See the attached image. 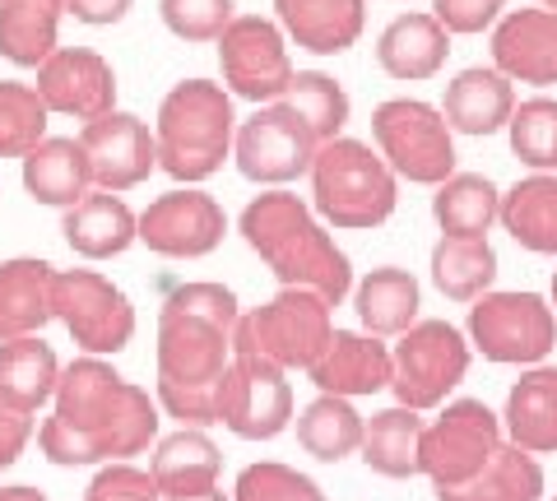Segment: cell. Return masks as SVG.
Instances as JSON below:
<instances>
[{
  "mask_svg": "<svg viewBox=\"0 0 557 501\" xmlns=\"http://www.w3.org/2000/svg\"><path fill=\"white\" fill-rule=\"evenodd\" d=\"M57 413L38 427V446L51 464H112L145 455L159 437V404L145 386L126 381L102 358L84 353L57 376Z\"/></svg>",
  "mask_w": 557,
  "mask_h": 501,
  "instance_id": "obj_1",
  "label": "cell"
},
{
  "mask_svg": "<svg viewBox=\"0 0 557 501\" xmlns=\"http://www.w3.org/2000/svg\"><path fill=\"white\" fill-rule=\"evenodd\" d=\"M237 298L223 284H182L159 311V404L182 427L219 423V381L233 358Z\"/></svg>",
  "mask_w": 557,
  "mask_h": 501,
  "instance_id": "obj_2",
  "label": "cell"
},
{
  "mask_svg": "<svg viewBox=\"0 0 557 501\" xmlns=\"http://www.w3.org/2000/svg\"><path fill=\"white\" fill-rule=\"evenodd\" d=\"M247 247L270 265V274L284 288H311L330 306H339L354 292V265L335 247V237L321 228L311 204L293 191H265L256 196L237 218Z\"/></svg>",
  "mask_w": 557,
  "mask_h": 501,
  "instance_id": "obj_3",
  "label": "cell"
},
{
  "mask_svg": "<svg viewBox=\"0 0 557 501\" xmlns=\"http://www.w3.org/2000/svg\"><path fill=\"white\" fill-rule=\"evenodd\" d=\"M233 93L209 79H182L163 102L153 121V149L159 167L172 181H205L223 167L233 153Z\"/></svg>",
  "mask_w": 557,
  "mask_h": 501,
  "instance_id": "obj_4",
  "label": "cell"
},
{
  "mask_svg": "<svg viewBox=\"0 0 557 501\" xmlns=\"http://www.w3.org/2000/svg\"><path fill=\"white\" fill-rule=\"evenodd\" d=\"M395 172L381 153H372V145L335 135L317 149V159H311V210L330 228H381L395 214Z\"/></svg>",
  "mask_w": 557,
  "mask_h": 501,
  "instance_id": "obj_5",
  "label": "cell"
},
{
  "mask_svg": "<svg viewBox=\"0 0 557 501\" xmlns=\"http://www.w3.org/2000/svg\"><path fill=\"white\" fill-rule=\"evenodd\" d=\"M330 302L311 288H284L265 306L237 316L233 325V353H260L274 367H311L330 343Z\"/></svg>",
  "mask_w": 557,
  "mask_h": 501,
  "instance_id": "obj_6",
  "label": "cell"
},
{
  "mask_svg": "<svg viewBox=\"0 0 557 501\" xmlns=\"http://www.w3.org/2000/svg\"><path fill=\"white\" fill-rule=\"evenodd\" d=\"M446 116L432 102L391 98L372 112V140L395 177L418 186H442L456 172V140Z\"/></svg>",
  "mask_w": 557,
  "mask_h": 501,
  "instance_id": "obj_7",
  "label": "cell"
},
{
  "mask_svg": "<svg viewBox=\"0 0 557 501\" xmlns=\"http://www.w3.org/2000/svg\"><path fill=\"white\" fill-rule=\"evenodd\" d=\"M51 321H61L84 353L108 358L135 339V306L98 270H51Z\"/></svg>",
  "mask_w": 557,
  "mask_h": 501,
  "instance_id": "obj_8",
  "label": "cell"
},
{
  "mask_svg": "<svg viewBox=\"0 0 557 501\" xmlns=\"http://www.w3.org/2000/svg\"><path fill=\"white\" fill-rule=\"evenodd\" d=\"M469 372V343L450 321H413L391 353V390L405 409H437Z\"/></svg>",
  "mask_w": 557,
  "mask_h": 501,
  "instance_id": "obj_9",
  "label": "cell"
},
{
  "mask_svg": "<svg viewBox=\"0 0 557 501\" xmlns=\"http://www.w3.org/2000/svg\"><path fill=\"white\" fill-rule=\"evenodd\" d=\"M469 343L487 362H544L557 343V316L539 292H483L469 306Z\"/></svg>",
  "mask_w": 557,
  "mask_h": 501,
  "instance_id": "obj_10",
  "label": "cell"
},
{
  "mask_svg": "<svg viewBox=\"0 0 557 501\" xmlns=\"http://www.w3.org/2000/svg\"><path fill=\"white\" fill-rule=\"evenodd\" d=\"M321 140L307 121L284 108V102H260L256 116H247L233 130V159L237 172L256 186H288L311 172Z\"/></svg>",
  "mask_w": 557,
  "mask_h": 501,
  "instance_id": "obj_11",
  "label": "cell"
},
{
  "mask_svg": "<svg viewBox=\"0 0 557 501\" xmlns=\"http://www.w3.org/2000/svg\"><path fill=\"white\" fill-rule=\"evenodd\" d=\"M219 423L242 441H270L293 418V386L284 367H274L260 353H233L219 381Z\"/></svg>",
  "mask_w": 557,
  "mask_h": 501,
  "instance_id": "obj_12",
  "label": "cell"
},
{
  "mask_svg": "<svg viewBox=\"0 0 557 501\" xmlns=\"http://www.w3.org/2000/svg\"><path fill=\"white\" fill-rule=\"evenodd\" d=\"M497 446H502L497 413L483 400H456V404H446V413L432 427L423 423L418 474H428L437 488H456V483H469L493 460Z\"/></svg>",
  "mask_w": 557,
  "mask_h": 501,
  "instance_id": "obj_13",
  "label": "cell"
},
{
  "mask_svg": "<svg viewBox=\"0 0 557 501\" xmlns=\"http://www.w3.org/2000/svg\"><path fill=\"white\" fill-rule=\"evenodd\" d=\"M219 65H223V89L247 98V102H274L293 79L284 28L260 14H233V24L219 33Z\"/></svg>",
  "mask_w": 557,
  "mask_h": 501,
  "instance_id": "obj_14",
  "label": "cell"
},
{
  "mask_svg": "<svg viewBox=\"0 0 557 501\" xmlns=\"http://www.w3.org/2000/svg\"><path fill=\"white\" fill-rule=\"evenodd\" d=\"M223 233H228L223 204L190 186L159 196L145 214H135V241H145L153 255H168V261H200L219 251Z\"/></svg>",
  "mask_w": 557,
  "mask_h": 501,
  "instance_id": "obj_15",
  "label": "cell"
},
{
  "mask_svg": "<svg viewBox=\"0 0 557 501\" xmlns=\"http://www.w3.org/2000/svg\"><path fill=\"white\" fill-rule=\"evenodd\" d=\"M79 149L89 159V177L98 191H131V186L149 181V172L159 167V149H153V130L131 112H102L84 121Z\"/></svg>",
  "mask_w": 557,
  "mask_h": 501,
  "instance_id": "obj_16",
  "label": "cell"
},
{
  "mask_svg": "<svg viewBox=\"0 0 557 501\" xmlns=\"http://www.w3.org/2000/svg\"><path fill=\"white\" fill-rule=\"evenodd\" d=\"M38 98L47 102V112L94 121L102 112L116 108V75L112 65L89 47H57L38 65Z\"/></svg>",
  "mask_w": 557,
  "mask_h": 501,
  "instance_id": "obj_17",
  "label": "cell"
},
{
  "mask_svg": "<svg viewBox=\"0 0 557 501\" xmlns=\"http://www.w3.org/2000/svg\"><path fill=\"white\" fill-rule=\"evenodd\" d=\"M493 61L511 84H557V10H511L493 33Z\"/></svg>",
  "mask_w": 557,
  "mask_h": 501,
  "instance_id": "obj_18",
  "label": "cell"
},
{
  "mask_svg": "<svg viewBox=\"0 0 557 501\" xmlns=\"http://www.w3.org/2000/svg\"><path fill=\"white\" fill-rule=\"evenodd\" d=\"M307 372L321 394H344V400L381 394V390H391V349L376 335L330 330V343Z\"/></svg>",
  "mask_w": 557,
  "mask_h": 501,
  "instance_id": "obj_19",
  "label": "cell"
},
{
  "mask_svg": "<svg viewBox=\"0 0 557 501\" xmlns=\"http://www.w3.org/2000/svg\"><path fill=\"white\" fill-rule=\"evenodd\" d=\"M278 28L302 51L317 57H344L362 38L368 24V0H274Z\"/></svg>",
  "mask_w": 557,
  "mask_h": 501,
  "instance_id": "obj_20",
  "label": "cell"
},
{
  "mask_svg": "<svg viewBox=\"0 0 557 501\" xmlns=\"http://www.w3.org/2000/svg\"><path fill=\"white\" fill-rule=\"evenodd\" d=\"M61 233L84 261H112L135 241V214L116 191H89L65 210Z\"/></svg>",
  "mask_w": 557,
  "mask_h": 501,
  "instance_id": "obj_21",
  "label": "cell"
},
{
  "mask_svg": "<svg viewBox=\"0 0 557 501\" xmlns=\"http://www.w3.org/2000/svg\"><path fill=\"white\" fill-rule=\"evenodd\" d=\"M511 108H516L511 79L502 71L474 65V71H460L446 84L442 116H446V126L460 135H497L511 121Z\"/></svg>",
  "mask_w": 557,
  "mask_h": 501,
  "instance_id": "obj_22",
  "label": "cell"
},
{
  "mask_svg": "<svg viewBox=\"0 0 557 501\" xmlns=\"http://www.w3.org/2000/svg\"><path fill=\"white\" fill-rule=\"evenodd\" d=\"M57 376H61V358L51 343H42V335L0 339V404L33 418L57 394Z\"/></svg>",
  "mask_w": 557,
  "mask_h": 501,
  "instance_id": "obj_23",
  "label": "cell"
},
{
  "mask_svg": "<svg viewBox=\"0 0 557 501\" xmlns=\"http://www.w3.org/2000/svg\"><path fill=\"white\" fill-rule=\"evenodd\" d=\"M450 57V33L432 14H399L376 38V65L391 79H432Z\"/></svg>",
  "mask_w": 557,
  "mask_h": 501,
  "instance_id": "obj_24",
  "label": "cell"
},
{
  "mask_svg": "<svg viewBox=\"0 0 557 501\" xmlns=\"http://www.w3.org/2000/svg\"><path fill=\"white\" fill-rule=\"evenodd\" d=\"M497 223L516 247L534 255H557V172H534L516 181L497 204Z\"/></svg>",
  "mask_w": 557,
  "mask_h": 501,
  "instance_id": "obj_25",
  "label": "cell"
},
{
  "mask_svg": "<svg viewBox=\"0 0 557 501\" xmlns=\"http://www.w3.org/2000/svg\"><path fill=\"white\" fill-rule=\"evenodd\" d=\"M51 321V265L38 255H14L0 265V339L42 335Z\"/></svg>",
  "mask_w": 557,
  "mask_h": 501,
  "instance_id": "obj_26",
  "label": "cell"
},
{
  "mask_svg": "<svg viewBox=\"0 0 557 501\" xmlns=\"http://www.w3.org/2000/svg\"><path fill=\"white\" fill-rule=\"evenodd\" d=\"M24 191L38 204H57L70 210L79 196L94 191L89 159H84L79 140H38L24 153Z\"/></svg>",
  "mask_w": 557,
  "mask_h": 501,
  "instance_id": "obj_27",
  "label": "cell"
},
{
  "mask_svg": "<svg viewBox=\"0 0 557 501\" xmlns=\"http://www.w3.org/2000/svg\"><path fill=\"white\" fill-rule=\"evenodd\" d=\"M507 431H511V446L530 455L557 451V367H534L511 386Z\"/></svg>",
  "mask_w": 557,
  "mask_h": 501,
  "instance_id": "obj_28",
  "label": "cell"
},
{
  "mask_svg": "<svg viewBox=\"0 0 557 501\" xmlns=\"http://www.w3.org/2000/svg\"><path fill=\"white\" fill-rule=\"evenodd\" d=\"M219 464H223L219 446L209 441L200 427H182L159 441V451L149 460V478L163 497L200 492V488H214L219 483Z\"/></svg>",
  "mask_w": 557,
  "mask_h": 501,
  "instance_id": "obj_29",
  "label": "cell"
},
{
  "mask_svg": "<svg viewBox=\"0 0 557 501\" xmlns=\"http://www.w3.org/2000/svg\"><path fill=\"white\" fill-rule=\"evenodd\" d=\"M544 497V469L530 451L502 441L493 460L456 488H437V501H539Z\"/></svg>",
  "mask_w": 557,
  "mask_h": 501,
  "instance_id": "obj_30",
  "label": "cell"
},
{
  "mask_svg": "<svg viewBox=\"0 0 557 501\" xmlns=\"http://www.w3.org/2000/svg\"><path fill=\"white\" fill-rule=\"evenodd\" d=\"M61 14V0H0V57L24 71H38L57 51Z\"/></svg>",
  "mask_w": 557,
  "mask_h": 501,
  "instance_id": "obj_31",
  "label": "cell"
},
{
  "mask_svg": "<svg viewBox=\"0 0 557 501\" xmlns=\"http://www.w3.org/2000/svg\"><path fill=\"white\" fill-rule=\"evenodd\" d=\"M354 306H358V321L368 325V335L386 339V335H405L409 330V325L418 321L423 298H418V279L409 270L381 265L358 284Z\"/></svg>",
  "mask_w": 557,
  "mask_h": 501,
  "instance_id": "obj_32",
  "label": "cell"
},
{
  "mask_svg": "<svg viewBox=\"0 0 557 501\" xmlns=\"http://www.w3.org/2000/svg\"><path fill=\"white\" fill-rule=\"evenodd\" d=\"M418 437H423V418L418 409H381L372 423H362V464L381 478H413L418 474Z\"/></svg>",
  "mask_w": 557,
  "mask_h": 501,
  "instance_id": "obj_33",
  "label": "cell"
},
{
  "mask_svg": "<svg viewBox=\"0 0 557 501\" xmlns=\"http://www.w3.org/2000/svg\"><path fill=\"white\" fill-rule=\"evenodd\" d=\"M497 279V251L487 237H442L432 247V284H437L450 302H474L493 292Z\"/></svg>",
  "mask_w": 557,
  "mask_h": 501,
  "instance_id": "obj_34",
  "label": "cell"
},
{
  "mask_svg": "<svg viewBox=\"0 0 557 501\" xmlns=\"http://www.w3.org/2000/svg\"><path fill=\"white\" fill-rule=\"evenodd\" d=\"M497 186L479 177V172H450L432 196V214H437L442 237H487L497 223Z\"/></svg>",
  "mask_w": 557,
  "mask_h": 501,
  "instance_id": "obj_35",
  "label": "cell"
},
{
  "mask_svg": "<svg viewBox=\"0 0 557 501\" xmlns=\"http://www.w3.org/2000/svg\"><path fill=\"white\" fill-rule=\"evenodd\" d=\"M298 446L321 460V464H339L348 455H358L362 446V413L344 400V394H321L311 400L298 418Z\"/></svg>",
  "mask_w": 557,
  "mask_h": 501,
  "instance_id": "obj_36",
  "label": "cell"
},
{
  "mask_svg": "<svg viewBox=\"0 0 557 501\" xmlns=\"http://www.w3.org/2000/svg\"><path fill=\"white\" fill-rule=\"evenodd\" d=\"M274 102H284V108L298 112L321 145L335 140V135L348 126V93H344V84L325 71H293V79L284 84V93Z\"/></svg>",
  "mask_w": 557,
  "mask_h": 501,
  "instance_id": "obj_37",
  "label": "cell"
},
{
  "mask_svg": "<svg viewBox=\"0 0 557 501\" xmlns=\"http://www.w3.org/2000/svg\"><path fill=\"white\" fill-rule=\"evenodd\" d=\"M47 102L33 84L0 79V159H24V153L47 140Z\"/></svg>",
  "mask_w": 557,
  "mask_h": 501,
  "instance_id": "obj_38",
  "label": "cell"
},
{
  "mask_svg": "<svg viewBox=\"0 0 557 501\" xmlns=\"http://www.w3.org/2000/svg\"><path fill=\"white\" fill-rule=\"evenodd\" d=\"M511 153L534 172H557V98H530L511 108Z\"/></svg>",
  "mask_w": 557,
  "mask_h": 501,
  "instance_id": "obj_39",
  "label": "cell"
},
{
  "mask_svg": "<svg viewBox=\"0 0 557 501\" xmlns=\"http://www.w3.org/2000/svg\"><path fill=\"white\" fill-rule=\"evenodd\" d=\"M233 501H325V492L307 474L288 469V464L260 460V464H247V469L237 474Z\"/></svg>",
  "mask_w": 557,
  "mask_h": 501,
  "instance_id": "obj_40",
  "label": "cell"
},
{
  "mask_svg": "<svg viewBox=\"0 0 557 501\" xmlns=\"http://www.w3.org/2000/svg\"><path fill=\"white\" fill-rule=\"evenodd\" d=\"M159 14L172 38L219 42V33L233 24V0H159Z\"/></svg>",
  "mask_w": 557,
  "mask_h": 501,
  "instance_id": "obj_41",
  "label": "cell"
},
{
  "mask_svg": "<svg viewBox=\"0 0 557 501\" xmlns=\"http://www.w3.org/2000/svg\"><path fill=\"white\" fill-rule=\"evenodd\" d=\"M84 501H163V492L153 488V478L145 469H135L126 460H112L84 488Z\"/></svg>",
  "mask_w": 557,
  "mask_h": 501,
  "instance_id": "obj_42",
  "label": "cell"
},
{
  "mask_svg": "<svg viewBox=\"0 0 557 501\" xmlns=\"http://www.w3.org/2000/svg\"><path fill=\"white\" fill-rule=\"evenodd\" d=\"M507 0H432V20L446 33H483L497 24Z\"/></svg>",
  "mask_w": 557,
  "mask_h": 501,
  "instance_id": "obj_43",
  "label": "cell"
},
{
  "mask_svg": "<svg viewBox=\"0 0 557 501\" xmlns=\"http://www.w3.org/2000/svg\"><path fill=\"white\" fill-rule=\"evenodd\" d=\"M28 437H33V418H28V413H14L10 404H0V469H10V464L24 455Z\"/></svg>",
  "mask_w": 557,
  "mask_h": 501,
  "instance_id": "obj_44",
  "label": "cell"
},
{
  "mask_svg": "<svg viewBox=\"0 0 557 501\" xmlns=\"http://www.w3.org/2000/svg\"><path fill=\"white\" fill-rule=\"evenodd\" d=\"M65 14H75L79 24H94V28H108V24H121L131 14L135 0H61Z\"/></svg>",
  "mask_w": 557,
  "mask_h": 501,
  "instance_id": "obj_45",
  "label": "cell"
},
{
  "mask_svg": "<svg viewBox=\"0 0 557 501\" xmlns=\"http://www.w3.org/2000/svg\"><path fill=\"white\" fill-rule=\"evenodd\" d=\"M0 501H47V492H38V488H0Z\"/></svg>",
  "mask_w": 557,
  "mask_h": 501,
  "instance_id": "obj_46",
  "label": "cell"
},
{
  "mask_svg": "<svg viewBox=\"0 0 557 501\" xmlns=\"http://www.w3.org/2000/svg\"><path fill=\"white\" fill-rule=\"evenodd\" d=\"M163 501H228L219 488H200V492H177V497H163Z\"/></svg>",
  "mask_w": 557,
  "mask_h": 501,
  "instance_id": "obj_47",
  "label": "cell"
},
{
  "mask_svg": "<svg viewBox=\"0 0 557 501\" xmlns=\"http://www.w3.org/2000/svg\"><path fill=\"white\" fill-rule=\"evenodd\" d=\"M534 5H544V10H557V0H534Z\"/></svg>",
  "mask_w": 557,
  "mask_h": 501,
  "instance_id": "obj_48",
  "label": "cell"
},
{
  "mask_svg": "<svg viewBox=\"0 0 557 501\" xmlns=\"http://www.w3.org/2000/svg\"><path fill=\"white\" fill-rule=\"evenodd\" d=\"M553 302H557V274H553Z\"/></svg>",
  "mask_w": 557,
  "mask_h": 501,
  "instance_id": "obj_49",
  "label": "cell"
}]
</instances>
